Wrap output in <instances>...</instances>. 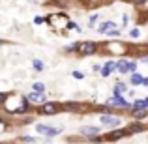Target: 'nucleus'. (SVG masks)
Instances as JSON below:
<instances>
[{
  "label": "nucleus",
  "instance_id": "0eeeda50",
  "mask_svg": "<svg viewBox=\"0 0 148 144\" xmlns=\"http://www.w3.org/2000/svg\"><path fill=\"white\" fill-rule=\"evenodd\" d=\"M98 133H99L98 127H92V126H88V127H81V135H83V137L94 139V137H99Z\"/></svg>",
  "mask_w": 148,
  "mask_h": 144
},
{
  "label": "nucleus",
  "instance_id": "bb28decb",
  "mask_svg": "<svg viewBox=\"0 0 148 144\" xmlns=\"http://www.w3.org/2000/svg\"><path fill=\"white\" fill-rule=\"evenodd\" d=\"M0 43H2V40H0Z\"/></svg>",
  "mask_w": 148,
  "mask_h": 144
},
{
  "label": "nucleus",
  "instance_id": "393cba45",
  "mask_svg": "<svg viewBox=\"0 0 148 144\" xmlns=\"http://www.w3.org/2000/svg\"><path fill=\"white\" fill-rule=\"evenodd\" d=\"M135 4H139V6H143V4H146V0H133Z\"/></svg>",
  "mask_w": 148,
  "mask_h": 144
},
{
  "label": "nucleus",
  "instance_id": "5701e85b",
  "mask_svg": "<svg viewBox=\"0 0 148 144\" xmlns=\"http://www.w3.org/2000/svg\"><path fill=\"white\" fill-rule=\"evenodd\" d=\"M34 23H36V25H41V23H43V17H36V19H34Z\"/></svg>",
  "mask_w": 148,
  "mask_h": 144
},
{
  "label": "nucleus",
  "instance_id": "f257e3e1",
  "mask_svg": "<svg viewBox=\"0 0 148 144\" xmlns=\"http://www.w3.org/2000/svg\"><path fill=\"white\" fill-rule=\"evenodd\" d=\"M75 51L86 56V54H94L98 51V45H96V41H79V43H75Z\"/></svg>",
  "mask_w": 148,
  "mask_h": 144
},
{
  "label": "nucleus",
  "instance_id": "6ab92c4d",
  "mask_svg": "<svg viewBox=\"0 0 148 144\" xmlns=\"http://www.w3.org/2000/svg\"><path fill=\"white\" fill-rule=\"evenodd\" d=\"M34 69H36V71H41V69H43V64H41L40 60H34Z\"/></svg>",
  "mask_w": 148,
  "mask_h": 144
},
{
  "label": "nucleus",
  "instance_id": "9b49d317",
  "mask_svg": "<svg viewBox=\"0 0 148 144\" xmlns=\"http://www.w3.org/2000/svg\"><path fill=\"white\" fill-rule=\"evenodd\" d=\"M112 69H116L114 62H107V64H105V68H103V69H99V71H101V75H103V77H109Z\"/></svg>",
  "mask_w": 148,
  "mask_h": 144
},
{
  "label": "nucleus",
  "instance_id": "39448f33",
  "mask_svg": "<svg viewBox=\"0 0 148 144\" xmlns=\"http://www.w3.org/2000/svg\"><path fill=\"white\" fill-rule=\"evenodd\" d=\"M26 101H30V103H34V105H41V103L47 101V97H45L43 92H32V94L26 96Z\"/></svg>",
  "mask_w": 148,
  "mask_h": 144
},
{
  "label": "nucleus",
  "instance_id": "20e7f679",
  "mask_svg": "<svg viewBox=\"0 0 148 144\" xmlns=\"http://www.w3.org/2000/svg\"><path fill=\"white\" fill-rule=\"evenodd\" d=\"M36 131L41 135H47V137H54V135L60 133V129H56V127H49V126H43V124H38L36 126Z\"/></svg>",
  "mask_w": 148,
  "mask_h": 144
},
{
  "label": "nucleus",
  "instance_id": "ddd939ff",
  "mask_svg": "<svg viewBox=\"0 0 148 144\" xmlns=\"http://www.w3.org/2000/svg\"><path fill=\"white\" fill-rule=\"evenodd\" d=\"M124 92H126V86H124L122 83H118V84L114 86V96H122Z\"/></svg>",
  "mask_w": 148,
  "mask_h": 144
},
{
  "label": "nucleus",
  "instance_id": "dca6fc26",
  "mask_svg": "<svg viewBox=\"0 0 148 144\" xmlns=\"http://www.w3.org/2000/svg\"><path fill=\"white\" fill-rule=\"evenodd\" d=\"M32 88H34V92H45V84L43 83H36Z\"/></svg>",
  "mask_w": 148,
  "mask_h": 144
},
{
  "label": "nucleus",
  "instance_id": "9d476101",
  "mask_svg": "<svg viewBox=\"0 0 148 144\" xmlns=\"http://www.w3.org/2000/svg\"><path fill=\"white\" fill-rule=\"evenodd\" d=\"M133 111H148V99H137L133 103Z\"/></svg>",
  "mask_w": 148,
  "mask_h": 144
},
{
  "label": "nucleus",
  "instance_id": "f03ea898",
  "mask_svg": "<svg viewBox=\"0 0 148 144\" xmlns=\"http://www.w3.org/2000/svg\"><path fill=\"white\" fill-rule=\"evenodd\" d=\"M107 107H116V109H130L131 105L127 103V101L124 99L122 96H114V97H111V99L107 101Z\"/></svg>",
  "mask_w": 148,
  "mask_h": 144
},
{
  "label": "nucleus",
  "instance_id": "b1692460",
  "mask_svg": "<svg viewBox=\"0 0 148 144\" xmlns=\"http://www.w3.org/2000/svg\"><path fill=\"white\" fill-rule=\"evenodd\" d=\"M6 99H8L6 94H0V103H6Z\"/></svg>",
  "mask_w": 148,
  "mask_h": 144
},
{
  "label": "nucleus",
  "instance_id": "f3484780",
  "mask_svg": "<svg viewBox=\"0 0 148 144\" xmlns=\"http://www.w3.org/2000/svg\"><path fill=\"white\" fill-rule=\"evenodd\" d=\"M137 69V62H127V73H135Z\"/></svg>",
  "mask_w": 148,
  "mask_h": 144
},
{
  "label": "nucleus",
  "instance_id": "412c9836",
  "mask_svg": "<svg viewBox=\"0 0 148 144\" xmlns=\"http://www.w3.org/2000/svg\"><path fill=\"white\" fill-rule=\"evenodd\" d=\"M73 77H75V79H83V73H81V71H73Z\"/></svg>",
  "mask_w": 148,
  "mask_h": 144
},
{
  "label": "nucleus",
  "instance_id": "a211bd4d",
  "mask_svg": "<svg viewBox=\"0 0 148 144\" xmlns=\"http://www.w3.org/2000/svg\"><path fill=\"white\" fill-rule=\"evenodd\" d=\"M77 109H79L77 103H68V105H66V111H77Z\"/></svg>",
  "mask_w": 148,
  "mask_h": 144
},
{
  "label": "nucleus",
  "instance_id": "a878e982",
  "mask_svg": "<svg viewBox=\"0 0 148 144\" xmlns=\"http://www.w3.org/2000/svg\"><path fill=\"white\" fill-rule=\"evenodd\" d=\"M2 126H4V124H2V120H0V127H2Z\"/></svg>",
  "mask_w": 148,
  "mask_h": 144
},
{
  "label": "nucleus",
  "instance_id": "423d86ee",
  "mask_svg": "<svg viewBox=\"0 0 148 144\" xmlns=\"http://www.w3.org/2000/svg\"><path fill=\"white\" fill-rule=\"evenodd\" d=\"M101 124L103 126H109V127H116L120 126V118H116V116H111V114H101Z\"/></svg>",
  "mask_w": 148,
  "mask_h": 144
},
{
  "label": "nucleus",
  "instance_id": "aec40b11",
  "mask_svg": "<svg viewBox=\"0 0 148 144\" xmlns=\"http://www.w3.org/2000/svg\"><path fill=\"white\" fill-rule=\"evenodd\" d=\"M68 28L69 30H77V32H81L83 28H79V25H75V23H68Z\"/></svg>",
  "mask_w": 148,
  "mask_h": 144
},
{
  "label": "nucleus",
  "instance_id": "6e6552de",
  "mask_svg": "<svg viewBox=\"0 0 148 144\" xmlns=\"http://www.w3.org/2000/svg\"><path fill=\"white\" fill-rule=\"evenodd\" d=\"M126 135H130V131L127 129H116V131H112L111 135H107V141H116V139H122V137H126Z\"/></svg>",
  "mask_w": 148,
  "mask_h": 144
},
{
  "label": "nucleus",
  "instance_id": "4468645a",
  "mask_svg": "<svg viewBox=\"0 0 148 144\" xmlns=\"http://www.w3.org/2000/svg\"><path fill=\"white\" fill-rule=\"evenodd\" d=\"M130 131H133V133H137V131H145V126H141V124H131Z\"/></svg>",
  "mask_w": 148,
  "mask_h": 144
},
{
  "label": "nucleus",
  "instance_id": "4be33fe9",
  "mask_svg": "<svg viewBox=\"0 0 148 144\" xmlns=\"http://www.w3.org/2000/svg\"><path fill=\"white\" fill-rule=\"evenodd\" d=\"M130 36H131V38H139V30H131Z\"/></svg>",
  "mask_w": 148,
  "mask_h": 144
},
{
  "label": "nucleus",
  "instance_id": "f8f14e48",
  "mask_svg": "<svg viewBox=\"0 0 148 144\" xmlns=\"http://www.w3.org/2000/svg\"><path fill=\"white\" fill-rule=\"evenodd\" d=\"M116 69H120V73H127V62L126 60H120V62H116Z\"/></svg>",
  "mask_w": 148,
  "mask_h": 144
},
{
  "label": "nucleus",
  "instance_id": "2eb2a0df",
  "mask_svg": "<svg viewBox=\"0 0 148 144\" xmlns=\"http://www.w3.org/2000/svg\"><path fill=\"white\" fill-rule=\"evenodd\" d=\"M141 83H143V77L139 73H133L131 75V84H141Z\"/></svg>",
  "mask_w": 148,
  "mask_h": 144
},
{
  "label": "nucleus",
  "instance_id": "1a4fd4ad",
  "mask_svg": "<svg viewBox=\"0 0 148 144\" xmlns=\"http://www.w3.org/2000/svg\"><path fill=\"white\" fill-rule=\"evenodd\" d=\"M114 23H112V21H105V23H101V25L98 26V32L99 34H107L109 32V30H111V28H114Z\"/></svg>",
  "mask_w": 148,
  "mask_h": 144
},
{
  "label": "nucleus",
  "instance_id": "7ed1b4c3",
  "mask_svg": "<svg viewBox=\"0 0 148 144\" xmlns=\"http://www.w3.org/2000/svg\"><path fill=\"white\" fill-rule=\"evenodd\" d=\"M40 111H41V114H56V112L60 111V105H58V103H49V101H45V103L40 105Z\"/></svg>",
  "mask_w": 148,
  "mask_h": 144
}]
</instances>
